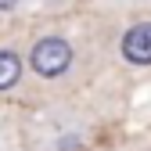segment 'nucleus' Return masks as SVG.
<instances>
[{
    "mask_svg": "<svg viewBox=\"0 0 151 151\" xmlns=\"http://www.w3.org/2000/svg\"><path fill=\"white\" fill-rule=\"evenodd\" d=\"M18 4H22V0H0V14H14Z\"/></svg>",
    "mask_w": 151,
    "mask_h": 151,
    "instance_id": "obj_6",
    "label": "nucleus"
},
{
    "mask_svg": "<svg viewBox=\"0 0 151 151\" xmlns=\"http://www.w3.org/2000/svg\"><path fill=\"white\" fill-rule=\"evenodd\" d=\"M25 72H29L25 54L14 43H0V97H4V93H14L18 86H22Z\"/></svg>",
    "mask_w": 151,
    "mask_h": 151,
    "instance_id": "obj_4",
    "label": "nucleus"
},
{
    "mask_svg": "<svg viewBox=\"0 0 151 151\" xmlns=\"http://www.w3.org/2000/svg\"><path fill=\"white\" fill-rule=\"evenodd\" d=\"M101 11H147L151 0H97Z\"/></svg>",
    "mask_w": 151,
    "mask_h": 151,
    "instance_id": "obj_5",
    "label": "nucleus"
},
{
    "mask_svg": "<svg viewBox=\"0 0 151 151\" xmlns=\"http://www.w3.org/2000/svg\"><path fill=\"white\" fill-rule=\"evenodd\" d=\"M115 54L129 68H151V14L133 18V22L119 32Z\"/></svg>",
    "mask_w": 151,
    "mask_h": 151,
    "instance_id": "obj_3",
    "label": "nucleus"
},
{
    "mask_svg": "<svg viewBox=\"0 0 151 151\" xmlns=\"http://www.w3.org/2000/svg\"><path fill=\"white\" fill-rule=\"evenodd\" d=\"M22 133L29 151H83L93 133V122L83 108L68 101H54L50 108L36 111Z\"/></svg>",
    "mask_w": 151,
    "mask_h": 151,
    "instance_id": "obj_1",
    "label": "nucleus"
},
{
    "mask_svg": "<svg viewBox=\"0 0 151 151\" xmlns=\"http://www.w3.org/2000/svg\"><path fill=\"white\" fill-rule=\"evenodd\" d=\"M76 61H79V50H76L72 36H65V32H40L25 47V65L32 72V79H40V83L72 79Z\"/></svg>",
    "mask_w": 151,
    "mask_h": 151,
    "instance_id": "obj_2",
    "label": "nucleus"
}]
</instances>
